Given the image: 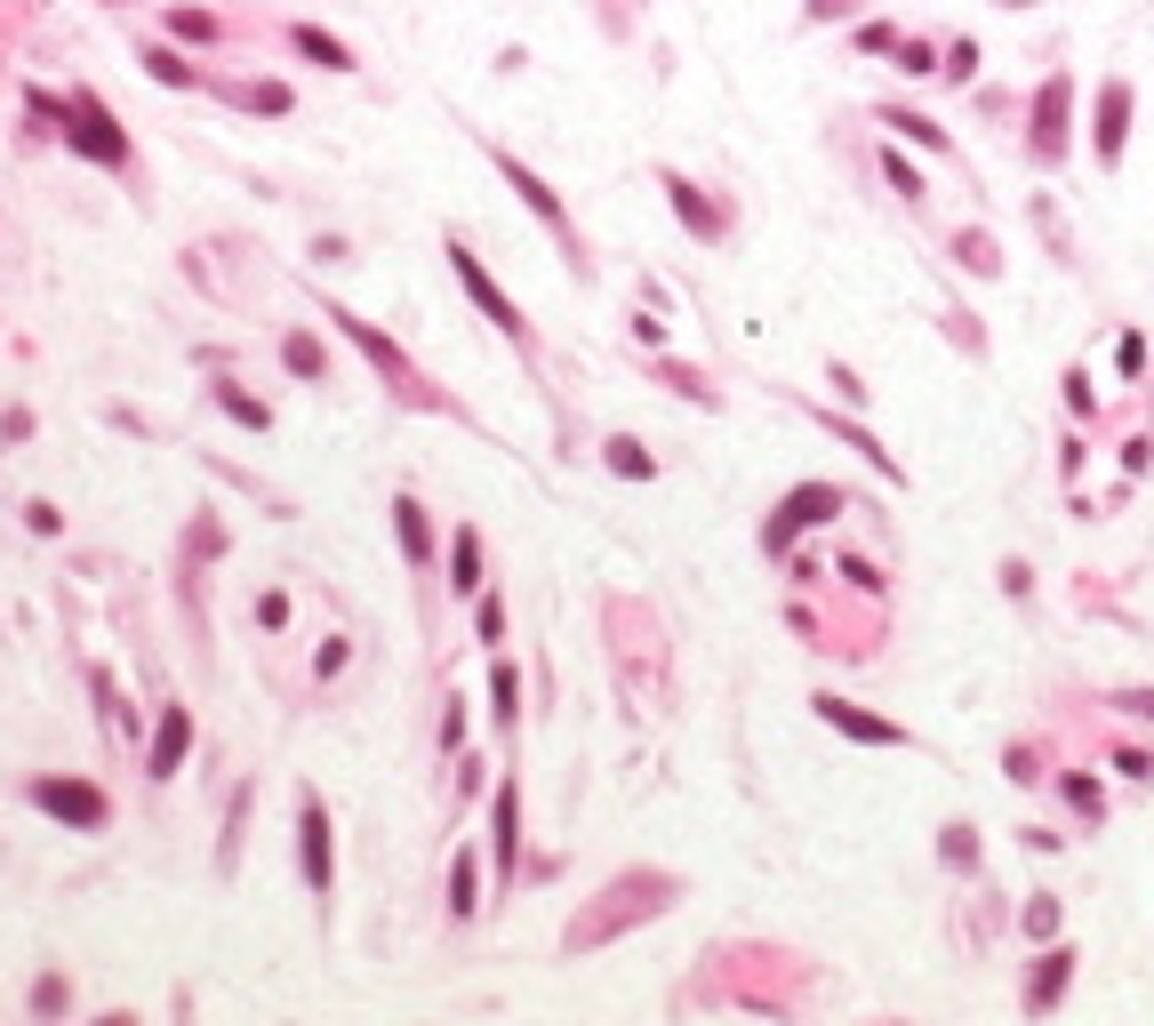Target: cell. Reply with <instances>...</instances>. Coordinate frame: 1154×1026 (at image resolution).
Returning a JSON list of instances; mask_svg holds the SVG:
<instances>
[{
	"instance_id": "d4e9b609",
	"label": "cell",
	"mask_w": 1154,
	"mask_h": 1026,
	"mask_svg": "<svg viewBox=\"0 0 1154 1026\" xmlns=\"http://www.w3.org/2000/svg\"><path fill=\"white\" fill-rule=\"evenodd\" d=\"M1067 802H1074L1082 818H1099V810H1106V794H1099V786H1091V778H1067Z\"/></svg>"
},
{
	"instance_id": "e575fe53",
	"label": "cell",
	"mask_w": 1154,
	"mask_h": 1026,
	"mask_svg": "<svg viewBox=\"0 0 1154 1026\" xmlns=\"http://www.w3.org/2000/svg\"><path fill=\"white\" fill-rule=\"evenodd\" d=\"M890 185H898V193H906V201H923V177H914V168H906V161H898V153H890Z\"/></svg>"
},
{
	"instance_id": "2e32d148",
	"label": "cell",
	"mask_w": 1154,
	"mask_h": 1026,
	"mask_svg": "<svg viewBox=\"0 0 1154 1026\" xmlns=\"http://www.w3.org/2000/svg\"><path fill=\"white\" fill-rule=\"evenodd\" d=\"M297 49L313 57V64H329V73H353V57H346V41H329L321 24H297Z\"/></svg>"
},
{
	"instance_id": "83f0119b",
	"label": "cell",
	"mask_w": 1154,
	"mask_h": 1026,
	"mask_svg": "<svg viewBox=\"0 0 1154 1026\" xmlns=\"http://www.w3.org/2000/svg\"><path fill=\"white\" fill-rule=\"evenodd\" d=\"M217 401H225V409H233V418H241V425H257V433H265V401H249V393H233V386H225Z\"/></svg>"
},
{
	"instance_id": "4dcf8cb0",
	"label": "cell",
	"mask_w": 1154,
	"mask_h": 1026,
	"mask_svg": "<svg viewBox=\"0 0 1154 1026\" xmlns=\"http://www.w3.org/2000/svg\"><path fill=\"white\" fill-rule=\"evenodd\" d=\"M955 249H970V273H995L1002 257H995V242H987V233H970V242H955Z\"/></svg>"
},
{
	"instance_id": "836d02e7",
	"label": "cell",
	"mask_w": 1154,
	"mask_h": 1026,
	"mask_svg": "<svg viewBox=\"0 0 1154 1026\" xmlns=\"http://www.w3.org/2000/svg\"><path fill=\"white\" fill-rule=\"evenodd\" d=\"M898 73H930V49L923 41H898Z\"/></svg>"
},
{
	"instance_id": "f1b7e54d",
	"label": "cell",
	"mask_w": 1154,
	"mask_h": 1026,
	"mask_svg": "<svg viewBox=\"0 0 1154 1026\" xmlns=\"http://www.w3.org/2000/svg\"><path fill=\"white\" fill-rule=\"evenodd\" d=\"M168 32H185V41H209V32H217V24H209V17H200V9H177V17H168Z\"/></svg>"
},
{
	"instance_id": "1f68e13d",
	"label": "cell",
	"mask_w": 1154,
	"mask_h": 1026,
	"mask_svg": "<svg viewBox=\"0 0 1154 1026\" xmlns=\"http://www.w3.org/2000/svg\"><path fill=\"white\" fill-rule=\"evenodd\" d=\"M858 49H866V57H882V49H898V24H866V32H858Z\"/></svg>"
},
{
	"instance_id": "7402d4cb",
	"label": "cell",
	"mask_w": 1154,
	"mask_h": 1026,
	"mask_svg": "<svg viewBox=\"0 0 1154 1026\" xmlns=\"http://www.w3.org/2000/svg\"><path fill=\"white\" fill-rule=\"evenodd\" d=\"M490 698H497V722H514V706H522V681H514V666H497V674H490Z\"/></svg>"
},
{
	"instance_id": "603a6c76",
	"label": "cell",
	"mask_w": 1154,
	"mask_h": 1026,
	"mask_svg": "<svg viewBox=\"0 0 1154 1026\" xmlns=\"http://www.w3.org/2000/svg\"><path fill=\"white\" fill-rule=\"evenodd\" d=\"M450 914H473V859L457 850V866H450Z\"/></svg>"
},
{
	"instance_id": "8fae6325",
	"label": "cell",
	"mask_w": 1154,
	"mask_h": 1026,
	"mask_svg": "<svg viewBox=\"0 0 1154 1026\" xmlns=\"http://www.w3.org/2000/svg\"><path fill=\"white\" fill-rule=\"evenodd\" d=\"M1067 978H1074V954H1067V946H1050V954H1042V971H1034V986H1027V1010H1034V1018H1042V1010H1059Z\"/></svg>"
},
{
	"instance_id": "4fadbf2b",
	"label": "cell",
	"mask_w": 1154,
	"mask_h": 1026,
	"mask_svg": "<svg viewBox=\"0 0 1154 1026\" xmlns=\"http://www.w3.org/2000/svg\"><path fill=\"white\" fill-rule=\"evenodd\" d=\"M514 859H522V794L497 786V866L514 874Z\"/></svg>"
},
{
	"instance_id": "5b68a950",
	"label": "cell",
	"mask_w": 1154,
	"mask_h": 1026,
	"mask_svg": "<svg viewBox=\"0 0 1154 1026\" xmlns=\"http://www.w3.org/2000/svg\"><path fill=\"white\" fill-rule=\"evenodd\" d=\"M1067 105H1074V81L1067 73H1050L1042 81V96H1034V161L1050 168V161H1067Z\"/></svg>"
},
{
	"instance_id": "4316f807",
	"label": "cell",
	"mask_w": 1154,
	"mask_h": 1026,
	"mask_svg": "<svg viewBox=\"0 0 1154 1026\" xmlns=\"http://www.w3.org/2000/svg\"><path fill=\"white\" fill-rule=\"evenodd\" d=\"M1050 931H1059V899H1034L1027 906V938H1050Z\"/></svg>"
},
{
	"instance_id": "7a4b0ae2",
	"label": "cell",
	"mask_w": 1154,
	"mask_h": 1026,
	"mask_svg": "<svg viewBox=\"0 0 1154 1026\" xmlns=\"http://www.w3.org/2000/svg\"><path fill=\"white\" fill-rule=\"evenodd\" d=\"M834 513H842V490H826V482H802L786 505H777L770 513V530H762V545H770V554H786V545L802 537V530H818V522H834Z\"/></svg>"
},
{
	"instance_id": "d590c367",
	"label": "cell",
	"mask_w": 1154,
	"mask_h": 1026,
	"mask_svg": "<svg viewBox=\"0 0 1154 1026\" xmlns=\"http://www.w3.org/2000/svg\"><path fill=\"white\" fill-rule=\"evenodd\" d=\"M1123 714H1146V722H1154V690H1131V698H1123Z\"/></svg>"
},
{
	"instance_id": "cb8c5ba5",
	"label": "cell",
	"mask_w": 1154,
	"mask_h": 1026,
	"mask_svg": "<svg viewBox=\"0 0 1154 1026\" xmlns=\"http://www.w3.org/2000/svg\"><path fill=\"white\" fill-rule=\"evenodd\" d=\"M145 64H153V81H168V89H185V81H193V64H177L168 49H145Z\"/></svg>"
},
{
	"instance_id": "f546056e",
	"label": "cell",
	"mask_w": 1154,
	"mask_h": 1026,
	"mask_svg": "<svg viewBox=\"0 0 1154 1026\" xmlns=\"http://www.w3.org/2000/svg\"><path fill=\"white\" fill-rule=\"evenodd\" d=\"M970 73H978V49L955 41V49H946V81H970Z\"/></svg>"
},
{
	"instance_id": "44dd1931",
	"label": "cell",
	"mask_w": 1154,
	"mask_h": 1026,
	"mask_svg": "<svg viewBox=\"0 0 1154 1026\" xmlns=\"http://www.w3.org/2000/svg\"><path fill=\"white\" fill-rule=\"evenodd\" d=\"M890 129H906L914 145H930V153H946V129L938 121H923V113H890Z\"/></svg>"
},
{
	"instance_id": "ba28073f",
	"label": "cell",
	"mask_w": 1154,
	"mask_h": 1026,
	"mask_svg": "<svg viewBox=\"0 0 1154 1026\" xmlns=\"http://www.w3.org/2000/svg\"><path fill=\"white\" fill-rule=\"evenodd\" d=\"M1123 136H1131V81H1099V161L1106 168L1123 161Z\"/></svg>"
},
{
	"instance_id": "6da1fadb",
	"label": "cell",
	"mask_w": 1154,
	"mask_h": 1026,
	"mask_svg": "<svg viewBox=\"0 0 1154 1026\" xmlns=\"http://www.w3.org/2000/svg\"><path fill=\"white\" fill-rule=\"evenodd\" d=\"M673 891H682L673 874H626V882H609L601 906H586V914L569 922V954H586V946H601V938H618L633 914H666V906H673Z\"/></svg>"
},
{
	"instance_id": "8d00e7d4",
	"label": "cell",
	"mask_w": 1154,
	"mask_h": 1026,
	"mask_svg": "<svg viewBox=\"0 0 1154 1026\" xmlns=\"http://www.w3.org/2000/svg\"><path fill=\"white\" fill-rule=\"evenodd\" d=\"M1002 9H1027V0H1002Z\"/></svg>"
},
{
	"instance_id": "484cf974",
	"label": "cell",
	"mask_w": 1154,
	"mask_h": 1026,
	"mask_svg": "<svg viewBox=\"0 0 1154 1026\" xmlns=\"http://www.w3.org/2000/svg\"><path fill=\"white\" fill-rule=\"evenodd\" d=\"M938 850H946V866H970V859H978V842H970V827H946V842H938Z\"/></svg>"
},
{
	"instance_id": "d6a6232c",
	"label": "cell",
	"mask_w": 1154,
	"mask_h": 1026,
	"mask_svg": "<svg viewBox=\"0 0 1154 1026\" xmlns=\"http://www.w3.org/2000/svg\"><path fill=\"white\" fill-rule=\"evenodd\" d=\"M1067 409H1074V418H1082V409H1099V401H1091V378H1082V369H1067Z\"/></svg>"
},
{
	"instance_id": "9a60e30c",
	"label": "cell",
	"mask_w": 1154,
	"mask_h": 1026,
	"mask_svg": "<svg viewBox=\"0 0 1154 1026\" xmlns=\"http://www.w3.org/2000/svg\"><path fill=\"white\" fill-rule=\"evenodd\" d=\"M505 177H514V193H522V201H529V209H537V217H546V225L561 233V242H569V225H561V201H554L546 185H537V177H529V168H522V161H505Z\"/></svg>"
},
{
	"instance_id": "8992f818",
	"label": "cell",
	"mask_w": 1154,
	"mask_h": 1026,
	"mask_svg": "<svg viewBox=\"0 0 1154 1026\" xmlns=\"http://www.w3.org/2000/svg\"><path fill=\"white\" fill-rule=\"evenodd\" d=\"M450 273H457V281H465V289H473V305H482V314H490V321H497L505 337H522V314H514V305H505V289H497V281H490V273H482V257H473V249H457V242H450Z\"/></svg>"
},
{
	"instance_id": "5bb4252c",
	"label": "cell",
	"mask_w": 1154,
	"mask_h": 1026,
	"mask_svg": "<svg viewBox=\"0 0 1154 1026\" xmlns=\"http://www.w3.org/2000/svg\"><path fill=\"white\" fill-rule=\"evenodd\" d=\"M666 193H673V209H682V225H690V233H705V242H714V233H722V209H714V201H698V185L666 177Z\"/></svg>"
},
{
	"instance_id": "30bf717a",
	"label": "cell",
	"mask_w": 1154,
	"mask_h": 1026,
	"mask_svg": "<svg viewBox=\"0 0 1154 1026\" xmlns=\"http://www.w3.org/2000/svg\"><path fill=\"white\" fill-rule=\"evenodd\" d=\"M185 746H193V714H185V706H168V714H161V738H153V778H177Z\"/></svg>"
},
{
	"instance_id": "ffe728a7",
	"label": "cell",
	"mask_w": 1154,
	"mask_h": 1026,
	"mask_svg": "<svg viewBox=\"0 0 1154 1026\" xmlns=\"http://www.w3.org/2000/svg\"><path fill=\"white\" fill-rule=\"evenodd\" d=\"M609 473H626V482H633V473H641V482H650V450H641V441H609Z\"/></svg>"
},
{
	"instance_id": "d6986e66",
	"label": "cell",
	"mask_w": 1154,
	"mask_h": 1026,
	"mask_svg": "<svg viewBox=\"0 0 1154 1026\" xmlns=\"http://www.w3.org/2000/svg\"><path fill=\"white\" fill-rule=\"evenodd\" d=\"M281 361L297 369V378H329V353L313 346V337H289V346H281Z\"/></svg>"
},
{
	"instance_id": "ac0fdd59",
	"label": "cell",
	"mask_w": 1154,
	"mask_h": 1026,
	"mask_svg": "<svg viewBox=\"0 0 1154 1026\" xmlns=\"http://www.w3.org/2000/svg\"><path fill=\"white\" fill-rule=\"evenodd\" d=\"M457 577H450V586L457 594H473V586H482V537H473V530H457V562H450Z\"/></svg>"
},
{
	"instance_id": "277c9868",
	"label": "cell",
	"mask_w": 1154,
	"mask_h": 1026,
	"mask_svg": "<svg viewBox=\"0 0 1154 1026\" xmlns=\"http://www.w3.org/2000/svg\"><path fill=\"white\" fill-rule=\"evenodd\" d=\"M32 802H41L49 818H64V827H81V834L105 827V794L81 786V778H32Z\"/></svg>"
},
{
	"instance_id": "e0dca14e",
	"label": "cell",
	"mask_w": 1154,
	"mask_h": 1026,
	"mask_svg": "<svg viewBox=\"0 0 1154 1026\" xmlns=\"http://www.w3.org/2000/svg\"><path fill=\"white\" fill-rule=\"evenodd\" d=\"M393 530H401V554H410V562H425V554H433V537H425V513H418L410 497L393 505Z\"/></svg>"
},
{
	"instance_id": "9c48e42d",
	"label": "cell",
	"mask_w": 1154,
	"mask_h": 1026,
	"mask_svg": "<svg viewBox=\"0 0 1154 1026\" xmlns=\"http://www.w3.org/2000/svg\"><path fill=\"white\" fill-rule=\"evenodd\" d=\"M297 850H305V882H313V891L329 899V810L313 802V794H305V810H297Z\"/></svg>"
},
{
	"instance_id": "52a82bcc",
	"label": "cell",
	"mask_w": 1154,
	"mask_h": 1026,
	"mask_svg": "<svg viewBox=\"0 0 1154 1026\" xmlns=\"http://www.w3.org/2000/svg\"><path fill=\"white\" fill-rule=\"evenodd\" d=\"M818 714H826L842 738H858V746H906L898 722H882V714H866V706H851V698H818Z\"/></svg>"
},
{
	"instance_id": "3957f363",
	"label": "cell",
	"mask_w": 1154,
	"mask_h": 1026,
	"mask_svg": "<svg viewBox=\"0 0 1154 1026\" xmlns=\"http://www.w3.org/2000/svg\"><path fill=\"white\" fill-rule=\"evenodd\" d=\"M64 121H73V129H64V145H81L89 161H105V168H121V161H128V136L113 129V113L96 105L89 89L73 96V105H64Z\"/></svg>"
},
{
	"instance_id": "7c38bea8",
	"label": "cell",
	"mask_w": 1154,
	"mask_h": 1026,
	"mask_svg": "<svg viewBox=\"0 0 1154 1026\" xmlns=\"http://www.w3.org/2000/svg\"><path fill=\"white\" fill-rule=\"evenodd\" d=\"M337 321H346V337H353V346H361L369 361H378V369H385V378H401V386H418V378H410V361H401V353H393V337H378V329H369V321H353V314H337Z\"/></svg>"
}]
</instances>
